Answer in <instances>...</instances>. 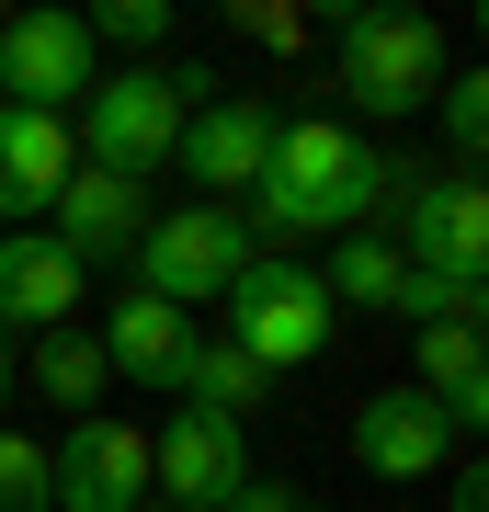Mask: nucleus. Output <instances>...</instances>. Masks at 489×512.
<instances>
[{
  "mask_svg": "<svg viewBox=\"0 0 489 512\" xmlns=\"http://www.w3.org/2000/svg\"><path fill=\"white\" fill-rule=\"evenodd\" d=\"M387 183H399V160H387L376 137L330 126V114H285V137H273V160H262L239 228H262V239H319V228L353 239L387 205Z\"/></svg>",
  "mask_w": 489,
  "mask_h": 512,
  "instance_id": "f257e3e1",
  "label": "nucleus"
},
{
  "mask_svg": "<svg viewBox=\"0 0 489 512\" xmlns=\"http://www.w3.org/2000/svg\"><path fill=\"white\" fill-rule=\"evenodd\" d=\"M194 103H217L205 69H114V80H91V103L69 114V148H80V171H126V183H148V171H171Z\"/></svg>",
  "mask_w": 489,
  "mask_h": 512,
  "instance_id": "f03ea898",
  "label": "nucleus"
},
{
  "mask_svg": "<svg viewBox=\"0 0 489 512\" xmlns=\"http://www.w3.org/2000/svg\"><path fill=\"white\" fill-rule=\"evenodd\" d=\"M342 92H353V114H421L444 92V35H433V12H342Z\"/></svg>",
  "mask_w": 489,
  "mask_h": 512,
  "instance_id": "7ed1b4c3",
  "label": "nucleus"
},
{
  "mask_svg": "<svg viewBox=\"0 0 489 512\" xmlns=\"http://www.w3.org/2000/svg\"><path fill=\"white\" fill-rule=\"evenodd\" d=\"M239 274H251L239 205H182V217H148V239H137V296H160V308H205Z\"/></svg>",
  "mask_w": 489,
  "mask_h": 512,
  "instance_id": "20e7f679",
  "label": "nucleus"
},
{
  "mask_svg": "<svg viewBox=\"0 0 489 512\" xmlns=\"http://www.w3.org/2000/svg\"><path fill=\"white\" fill-rule=\"evenodd\" d=\"M228 342L251 353L262 376L308 365V353L330 342V296H319V274H308V262H273V251H251V274L228 285Z\"/></svg>",
  "mask_w": 489,
  "mask_h": 512,
  "instance_id": "39448f33",
  "label": "nucleus"
},
{
  "mask_svg": "<svg viewBox=\"0 0 489 512\" xmlns=\"http://www.w3.org/2000/svg\"><path fill=\"white\" fill-rule=\"evenodd\" d=\"M91 23L80 12H12V35H0V103H23V114H57V126H69V114L91 103Z\"/></svg>",
  "mask_w": 489,
  "mask_h": 512,
  "instance_id": "423d86ee",
  "label": "nucleus"
},
{
  "mask_svg": "<svg viewBox=\"0 0 489 512\" xmlns=\"http://www.w3.org/2000/svg\"><path fill=\"white\" fill-rule=\"evenodd\" d=\"M137 501H148V433L80 410L46 444V512H137Z\"/></svg>",
  "mask_w": 489,
  "mask_h": 512,
  "instance_id": "0eeeda50",
  "label": "nucleus"
},
{
  "mask_svg": "<svg viewBox=\"0 0 489 512\" xmlns=\"http://www.w3.org/2000/svg\"><path fill=\"white\" fill-rule=\"evenodd\" d=\"M273 137H285V114H273L262 92H217V103H194V126H182V148H171V171L182 183H205V205H251V183H262V160H273Z\"/></svg>",
  "mask_w": 489,
  "mask_h": 512,
  "instance_id": "6e6552de",
  "label": "nucleus"
},
{
  "mask_svg": "<svg viewBox=\"0 0 489 512\" xmlns=\"http://www.w3.org/2000/svg\"><path fill=\"white\" fill-rule=\"evenodd\" d=\"M148 478L171 490V512H228L251 490V444H239V421H217V410H171L160 433H148Z\"/></svg>",
  "mask_w": 489,
  "mask_h": 512,
  "instance_id": "1a4fd4ad",
  "label": "nucleus"
},
{
  "mask_svg": "<svg viewBox=\"0 0 489 512\" xmlns=\"http://www.w3.org/2000/svg\"><path fill=\"white\" fill-rule=\"evenodd\" d=\"M455 456H467V444H455V421L421 399L410 376H399V387H376V399L353 410V467H364V478H399V490H421V478L455 467Z\"/></svg>",
  "mask_w": 489,
  "mask_h": 512,
  "instance_id": "9d476101",
  "label": "nucleus"
},
{
  "mask_svg": "<svg viewBox=\"0 0 489 512\" xmlns=\"http://www.w3.org/2000/svg\"><path fill=\"white\" fill-rule=\"evenodd\" d=\"M46 217H57L46 239L80 262V274H91V262H137V239H148V183H126V171H69Z\"/></svg>",
  "mask_w": 489,
  "mask_h": 512,
  "instance_id": "9b49d317",
  "label": "nucleus"
},
{
  "mask_svg": "<svg viewBox=\"0 0 489 512\" xmlns=\"http://www.w3.org/2000/svg\"><path fill=\"white\" fill-rule=\"evenodd\" d=\"M69 171H80V148H69V126H57V114L0 103V239L35 228L46 205H57V183H69Z\"/></svg>",
  "mask_w": 489,
  "mask_h": 512,
  "instance_id": "f8f14e48",
  "label": "nucleus"
},
{
  "mask_svg": "<svg viewBox=\"0 0 489 512\" xmlns=\"http://www.w3.org/2000/svg\"><path fill=\"white\" fill-rule=\"evenodd\" d=\"M69 308H80V262L46 228H12L0 239V330H69Z\"/></svg>",
  "mask_w": 489,
  "mask_h": 512,
  "instance_id": "ddd939ff",
  "label": "nucleus"
},
{
  "mask_svg": "<svg viewBox=\"0 0 489 512\" xmlns=\"http://www.w3.org/2000/svg\"><path fill=\"white\" fill-rule=\"evenodd\" d=\"M91 342H103V365H114V376H137V387H182V353H194V319L126 285V296H114V319L91 330Z\"/></svg>",
  "mask_w": 489,
  "mask_h": 512,
  "instance_id": "4468645a",
  "label": "nucleus"
},
{
  "mask_svg": "<svg viewBox=\"0 0 489 512\" xmlns=\"http://www.w3.org/2000/svg\"><path fill=\"white\" fill-rule=\"evenodd\" d=\"M262 365H251V353H239V342H194V353H182V410H217V421H251L262 410Z\"/></svg>",
  "mask_w": 489,
  "mask_h": 512,
  "instance_id": "2eb2a0df",
  "label": "nucleus"
},
{
  "mask_svg": "<svg viewBox=\"0 0 489 512\" xmlns=\"http://www.w3.org/2000/svg\"><path fill=\"white\" fill-rule=\"evenodd\" d=\"M319 296H330V308H387V296H399V251H387L376 228L330 239V262H319Z\"/></svg>",
  "mask_w": 489,
  "mask_h": 512,
  "instance_id": "dca6fc26",
  "label": "nucleus"
},
{
  "mask_svg": "<svg viewBox=\"0 0 489 512\" xmlns=\"http://www.w3.org/2000/svg\"><path fill=\"white\" fill-rule=\"evenodd\" d=\"M23 376H35V387H46L57 410H91V399L114 387V365H103V342H91V330H46V342H35V365H23Z\"/></svg>",
  "mask_w": 489,
  "mask_h": 512,
  "instance_id": "f3484780",
  "label": "nucleus"
},
{
  "mask_svg": "<svg viewBox=\"0 0 489 512\" xmlns=\"http://www.w3.org/2000/svg\"><path fill=\"white\" fill-rule=\"evenodd\" d=\"M410 330H444V319H467L478 330V308H489V274H421V262H399V296H387Z\"/></svg>",
  "mask_w": 489,
  "mask_h": 512,
  "instance_id": "a211bd4d",
  "label": "nucleus"
},
{
  "mask_svg": "<svg viewBox=\"0 0 489 512\" xmlns=\"http://www.w3.org/2000/svg\"><path fill=\"white\" fill-rule=\"evenodd\" d=\"M91 23V46H137V69H148V46L171 35V0H103V12H80Z\"/></svg>",
  "mask_w": 489,
  "mask_h": 512,
  "instance_id": "6ab92c4d",
  "label": "nucleus"
},
{
  "mask_svg": "<svg viewBox=\"0 0 489 512\" xmlns=\"http://www.w3.org/2000/svg\"><path fill=\"white\" fill-rule=\"evenodd\" d=\"M433 114H444L455 160H478V137H489V80H478V69H444V92H433Z\"/></svg>",
  "mask_w": 489,
  "mask_h": 512,
  "instance_id": "aec40b11",
  "label": "nucleus"
},
{
  "mask_svg": "<svg viewBox=\"0 0 489 512\" xmlns=\"http://www.w3.org/2000/svg\"><path fill=\"white\" fill-rule=\"evenodd\" d=\"M0 512H46V444L0 433Z\"/></svg>",
  "mask_w": 489,
  "mask_h": 512,
  "instance_id": "412c9836",
  "label": "nucleus"
},
{
  "mask_svg": "<svg viewBox=\"0 0 489 512\" xmlns=\"http://www.w3.org/2000/svg\"><path fill=\"white\" fill-rule=\"evenodd\" d=\"M444 512H489V478H478L467 456H455V490H444Z\"/></svg>",
  "mask_w": 489,
  "mask_h": 512,
  "instance_id": "4be33fe9",
  "label": "nucleus"
},
{
  "mask_svg": "<svg viewBox=\"0 0 489 512\" xmlns=\"http://www.w3.org/2000/svg\"><path fill=\"white\" fill-rule=\"evenodd\" d=\"M228 512H308V501H296V490H273V478H251V490H239Z\"/></svg>",
  "mask_w": 489,
  "mask_h": 512,
  "instance_id": "5701e85b",
  "label": "nucleus"
},
{
  "mask_svg": "<svg viewBox=\"0 0 489 512\" xmlns=\"http://www.w3.org/2000/svg\"><path fill=\"white\" fill-rule=\"evenodd\" d=\"M0 410H12V365H0Z\"/></svg>",
  "mask_w": 489,
  "mask_h": 512,
  "instance_id": "b1692460",
  "label": "nucleus"
},
{
  "mask_svg": "<svg viewBox=\"0 0 489 512\" xmlns=\"http://www.w3.org/2000/svg\"><path fill=\"white\" fill-rule=\"evenodd\" d=\"M0 35H12V12H0Z\"/></svg>",
  "mask_w": 489,
  "mask_h": 512,
  "instance_id": "393cba45",
  "label": "nucleus"
},
{
  "mask_svg": "<svg viewBox=\"0 0 489 512\" xmlns=\"http://www.w3.org/2000/svg\"><path fill=\"white\" fill-rule=\"evenodd\" d=\"M160 512H171V501H160Z\"/></svg>",
  "mask_w": 489,
  "mask_h": 512,
  "instance_id": "a878e982",
  "label": "nucleus"
}]
</instances>
